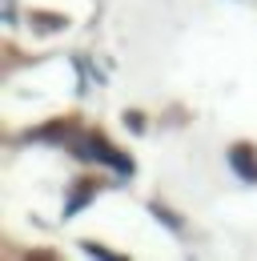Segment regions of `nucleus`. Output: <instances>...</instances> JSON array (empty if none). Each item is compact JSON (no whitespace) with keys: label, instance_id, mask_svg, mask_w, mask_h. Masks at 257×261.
I'll return each mask as SVG.
<instances>
[{"label":"nucleus","instance_id":"obj_1","mask_svg":"<svg viewBox=\"0 0 257 261\" xmlns=\"http://www.w3.org/2000/svg\"><path fill=\"white\" fill-rule=\"evenodd\" d=\"M229 161H233V169H237L245 181H257V157H253L249 145H237V149L229 153Z\"/></svg>","mask_w":257,"mask_h":261}]
</instances>
